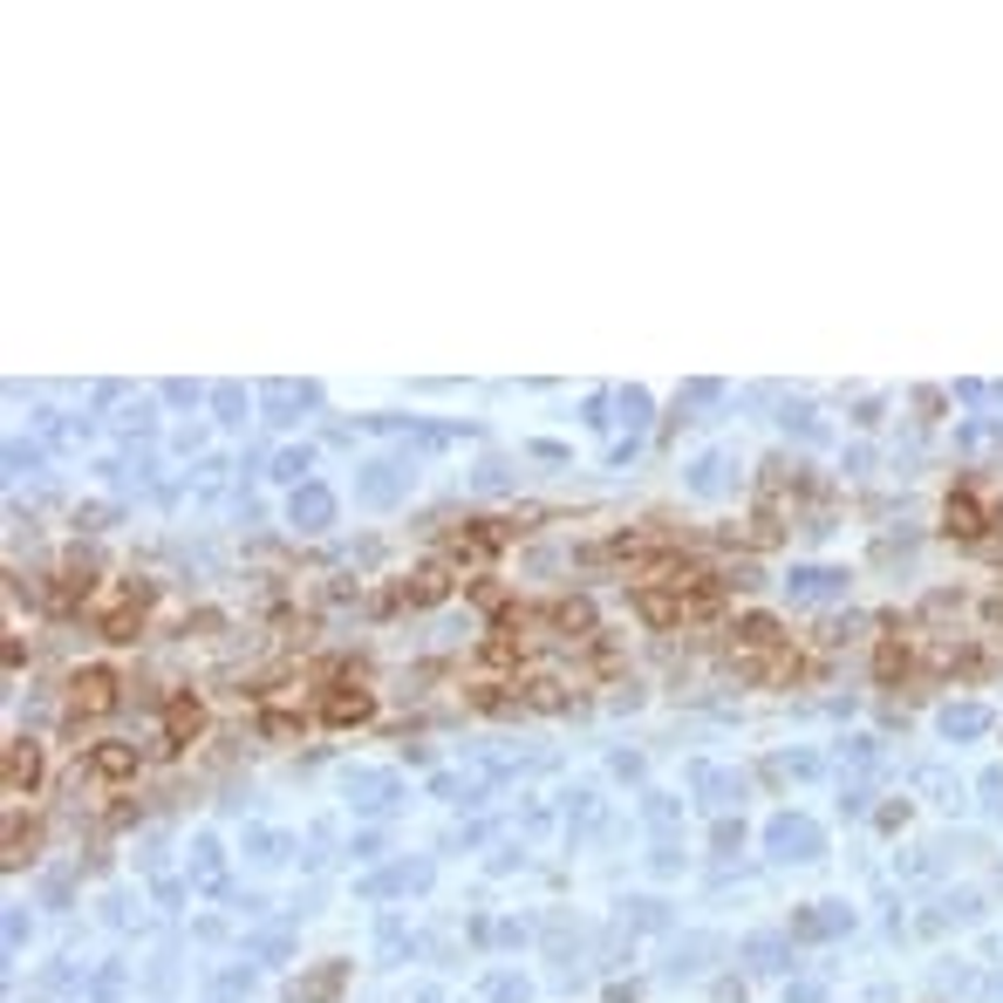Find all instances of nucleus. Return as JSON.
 I'll list each match as a JSON object with an SVG mask.
<instances>
[{
    "mask_svg": "<svg viewBox=\"0 0 1003 1003\" xmlns=\"http://www.w3.org/2000/svg\"><path fill=\"white\" fill-rule=\"evenodd\" d=\"M117 710V669H75L69 676V717H102Z\"/></svg>",
    "mask_w": 1003,
    "mask_h": 1003,
    "instance_id": "obj_1",
    "label": "nucleus"
},
{
    "mask_svg": "<svg viewBox=\"0 0 1003 1003\" xmlns=\"http://www.w3.org/2000/svg\"><path fill=\"white\" fill-rule=\"evenodd\" d=\"M635 614H641L649 628H683V622H689V595H683L676 580H669V587H641V595H635Z\"/></svg>",
    "mask_w": 1003,
    "mask_h": 1003,
    "instance_id": "obj_2",
    "label": "nucleus"
},
{
    "mask_svg": "<svg viewBox=\"0 0 1003 1003\" xmlns=\"http://www.w3.org/2000/svg\"><path fill=\"white\" fill-rule=\"evenodd\" d=\"M137 628H144V587L131 580L110 601V614H102V641H137Z\"/></svg>",
    "mask_w": 1003,
    "mask_h": 1003,
    "instance_id": "obj_3",
    "label": "nucleus"
},
{
    "mask_svg": "<svg viewBox=\"0 0 1003 1003\" xmlns=\"http://www.w3.org/2000/svg\"><path fill=\"white\" fill-rule=\"evenodd\" d=\"M198 731H205V704L198 697H171L164 704V751H185Z\"/></svg>",
    "mask_w": 1003,
    "mask_h": 1003,
    "instance_id": "obj_4",
    "label": "nucleus"
},
{
    "mask_svg": "<svg viewBox=\"0 0 1003 1003\" xmlns=\"http://www.w3.org/2000/svg\"><path fill=\"white\" fill-rule=\"evenodd\" d=\"M0 779H8V792H14V799L41 785V751H35L28 737H14V744H8V758H0Z\"/></svg>",
    "mask_w": 1003,
    "mask_h": 1003,
    "instance_id": "obj_5",
    "label": "nucleus"
},
{
    "mask_svg": "<svg viewBox=\"0 0 1003 1003\" xmlns=\"http://www.w3.org/2000/svg\"><path fill=\"white\" fill-rule=\"evenodd\" d=\"M369 710H376V697H369L363 683H342V689H334V697L321 704V717H328V724H363Z\"/></svg>",
    "mask_w": 1003,
    "mask_h": 1003,
    "instance_id": "obj_6",
    "label": "nucleus"
},
{
    "mask_svg": "<svg viewBox=\"0 0 1003 1003\" xmlns=\"http://www.w3.org/2000/svg\"><path fill=\"white\" fill-rule=\"evenodd\" d=\"M451 595V567L444 560H430V567H417L403 580V601H417V608H430V601H444Z\"/></svg>",
    "mask_w": 1003,
    "mask_h": 1003,
    "instance_id": "obj_7",
    "label": "nucleus"
},
{
    "mask_svg": "<svg viewBox=\"0 0 1003 1003\" xmlns=\"http://www.w3.org/2000/svg\"><path fill=\"white\" fill-rule=\"evenodd\" d=\"M539 622H547V628H560V635H595V608H587V601H553L547 614H539Z\"/></svg>",
    "mask_w": 1003,
    "mask_h": 1003,
    "instance_id": "obj_8",
    "label": "nucleus"
},
{
    "mask_svg": "<svg viewBox=\"0 0 1003 1003\" xmlns=\"http://www.w3.org/2000/svg\"><path fill=\"white\" fill-rule=\"evenodd\" d=\"M89 771H96V779H131V771H137V744H96Z\"/></svg>",
    "mask_w": 1003,
    "mask_h": 1003,
    "instance_id": "obj_9",
    "label": "nucleus"
},
{
    "mask_svg": "<svg viewBox=\"0 0 1003 1003\" xmlns=\"http://www.w3.org/2000/svg\"><path fill=\"white\" fill-rule=\"evenodd\" d=\"M942 519H949V533H956V539H983V505H976V499H949Z\"/></svg>",
    "mask_w": 1003,
    "mask_h": 1003,
    "instance_id": "obj_10",
    "label": "nucleus"
},
{
    "mask_svg": "<svg viewBox=\"0 0 1003 1003\" xmlns=\"http://www.w3.org/2000/svg\"><path fill=\"white\" fill-rule=\"evenodd\" d=\"M35 846H41V827H35V819H8V860H28L35 854Z\"/></svg>",
    "mask_w": 1003,
    "mask_h": 1003,
    "instance_id": "obj_11",
    "label": "nucleus"
},
{
    "mask_svg": "<svg viewBox=\"0 0 1003 1003\" xmlns=\"http://www.w3.org/2000/svg\"><path fill=\"white\" fill-rule=\"evenodd\" d=\"M334 990H342V963H328V969H315V976H307V990H301V996H307V1003H328Z\"/></svg>",
    "mask_w": 1003,
    "mask_h": 1003,
    "instance_id": "obj_12",
    "label": "nucleus"
},
{
    "mask_svg": "<svg viewBox=\"0 0 1003 1003\" xmlns=\"http://www.w3.org/2000/svg\"><path fill=\"white\" fill-rule=\"evenodd\" d=\"M873 676H881V683H894V676H908V656H902V649H894V641H888V649H881V656H873Z\"/></svg>",
    "mask_w": 1003,
    "mask_h": 1003,
    "instance_id": "obj_13",
    "label": "nucleus"
},
{
    "mask_svg": "<svg viewBox=\"0 0 1003 1003\" xmlns=\"http://www.w3.org/2000/svg\"><path fill=\"white\" fill-rule=\"evenodd\" d=\"M260 731L288 744V737H301V717H288V710H267V717H260Z\"/></svg>",
    "mask_w": 1003,
    "mask_h": 1003,
    "instance_id": "obj_14",
    "label": "nucleus"
}]
</instances>
